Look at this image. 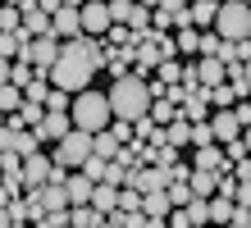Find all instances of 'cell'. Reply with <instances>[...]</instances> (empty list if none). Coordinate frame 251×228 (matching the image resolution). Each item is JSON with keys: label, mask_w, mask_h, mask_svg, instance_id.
Returning <instances> with one entry per match:
<instances>
[{"label": "cell", "mask_w": 251, "mask_h": 228, "mask_svg": "<svg viewBox=\"0 0 251 228\" xmlns=\"http://www.w3.org/2000/svg\"><path fill=\"white\" fill-rule=\"evenodd\" d=\"M92 78H96V69L87 64L82 55H69V51H60V59H55V69H50V87L64 91V96L92 91Z\"/></svg>", "instance_id": "3"}, {"label": "cell", "mask_w": 251, "mask_h": 228, "mask_svg": "<svg viewBox=\"0 0 251 228\" xmlns=\"http://www.w3.org/2000/svg\"><path fill=\"white\" fill-rule=\"evenodd\" d=\"M155 82L165 87V91L169 87H183V64H178V59H165V64L155 69Z\"/></svg>", "instance_id": "21"}, {"label": "cell", "mask_w": 251, "mask_h": 228, "mask_svg": "<svg viewBox=\"0 0 251 228\" xmlns=\"http://www.w3.org/2000/svg\"><path fill=\"white\" fill-rule=\"evenodd\" d=\"M224 51H228V46L219 41L215 32H201V46H197V55H201V59H219V64H224Z\"/></svg>", "instance_id": "24"}, {"label": "cell", "mask_w": 251, "mask_h": 228, "mask_svg": "<svg viewBox=\"0 0 251 228\" xmlns=\"http://www.w3.org/2000/svg\"><path fill=\"white\" fill-rule=\"evenodd\" d=\"M0 228H14V219H9V210L0 205Z\"/></svg>", "instance_id": "37"}, {"label": "cell", "mask_w": 251, "mask_h": 228, "mask_svg": "<svg viewBox=\"0 0 251 228\" xmlns=\"http://www.w3.org/2000/svg\"><path fill=\"white\" fill-rule=\"evenodd\" d=\"M50 160H55V164H60V169H69V174H78V169H82V164H87V160H92V137H87V132H78V128H73V132L64 137V142H60V146H55V151H50Z\"/></svg>", "instance_id": "5"}, {"label": "cell", "mask_w": 251, "mask_h": 228, "mask_svg": "<svg viewBox=\"0 0 251 228\" xmlns=\"http://www.w3.org/2000/svg\"><path fill=\"white\" fill-rule=\"evenodd\" d=\"M124 228H146V215H124Z\"/></svg>", "instance_id": "35"}, {"label": "cell", "mask_w": 251, "mask_h": 228, "mask_svg": "<svg viewBox=\"0 0 251 228\" xmlns=\"http://www.w3.org/2000/svg\"><path fill=\"white\" fill-rule=\"evenodd\" d=\"M92 187H96V182L87 178V174H69V182H64L69 205H87V201H92Z\"/></svg>", "instance_id": "14"}, {"label": "cell", "mask_w": 251, "mask_h": 228, "mask_svg": "<svg viewBox=\"0 0 251 228\" xmlns=\"http://www.w3.org/2000/svg\"><path fill=\"white\" fill-rule=\"evenodd\" d=\"M9 82V59H0V87Z\"/></svg>", "instance_id": "36"}, {"label": "cell", "mask_w": 251, "mask_h": 228, "mask_svg": "<svg viewBox=\"0 0 251 228\" xmlns=\"http://www.w3.org/2000/svg\"><path fill=\"white\" fill-rule=\"evenodd\" d=\"M210 32L224 41V46H238L251 37V5L247 0H219V14H215V27Z\"/></svg>", "instance_id": "4"}, {"label": "cell", "mask_w": 251, "mask_h": 228, "mask_svg": "<svg viewBox=\"0 0 251 228\" xmlns=\"http://www.w3.org/2000/svg\"><path fill=\"white\" fill-rule=\"evenodd\" d=\"M242 146H247V155H251V128H242Z\"/></svg>", "instance_id": "38"}, {"label": "cell", "mask_w": 251, "mask_h": 228, "mask_svg": "<svg viewBox=\"0 0 251 228\" xmlns=\"http://www.w3.org/2000/svg\"><path fill=\"white\" fill-rule=\"evenodd\" d=\"M69 119H73V128H78V132H87V137L105 132V128L114 124L105 91H78V96H73V105H69Z\"/></svg>", "instance_id": "2"}, {"label": "cell", "mask_w": 251, "mask_h": 228, "mask_svg": "<svg viewBox=\"0 0 251 228\" xmlns=\"http://www.w3.org/2000/svg\"><path fill=\"white\" fill-rule=\"evenodd\" d=\"M69 105H73V96H64V91H55V87H50V96H46V114H69Z\"/></svg>", "instance_id": "28"}, {"label": "cell", "mask_w": 251, "mask_h": 228, "mask_svg": "<svg viewBox=\"0 0 251 228\" xmlns=\"http://www.w3.org/2000/svg\"><path fill=\"white\" fill-rule=\"evenodd\" d=\"M19 110H23V91L14 87V82H5V87H0V114H5V119H14Z\"/></svg>", "instance_id": "20"}, {"label": "cell", "mask_w": 251, "mask_h": 228, "mask_svg": "<svg viewBox=\"0 0 251 228\" xmlns=\"http://www.w3.org/2000/svg\"><path fill=\"white\" fill-rule=\"evenodd\" d=\"M205 228H210V224H205Z\"/></svg>", "instance_id": "42"}, {"label": "cell", "mask_w": 251, "mask_h": 228, "mask_svg": "<svg viewBox=\"0 0 251 228\" xmlns=\"http://www.w3.org/2000/svg\"><path fill=\"white\" fill-rule=\"evenodd\" d=\"M169 210H174V205H169V196H165V192L142 196V215H146V219H169Z\"/></svg>", "instance_id": "17"}, {"label": "cell", "mask_w": 251, "mask_h": 228, "mask_svg": "<svg viewBox=\"0 0 251 228\" xmlns=\"http://www.w3.org/2000/svg\"><path fill=\"white\" fill-rule=\"evenodd\" d=\"M69 132H73V119H69V114H46V119H41V128H37V142H41V146H46V142L60 146Z\"/></svg>", "instance_id": "10"}, {"label": "cell", "mask_w": 251, "mask_h": 228, "mask_svg": "<svg viewBox=\"0 0 251 228\" xmlns=\"http://www.w3.org/2000/svg\"><path fill=\"white\" fill-rule=\"evenodd\" d=\"M146 119H151L155 128H169L174 119H178V105H169L165 96H160V101H151V110H146Z\"/></svg>", "instance_id": "18"}, {"label": "cell", "mask_w": 251, "mask_h": 228, "mask_svg": "<svg viewBox=\"0 0 251 228\" xmlns=\"http://www.w3.org/2000/svg\"><path fill=\"white\" fill-rule=\"evenodd\" d=\"M165 146H174V151L192 146V124H187V119H174V124L165 128Z\"/></svg>", "instance_id": "16"}, {"label": "cell", "mask_w": 251, "mask_h": 228, "mask_svg": "<svg viewBox=\"0 0 251 228\" xmlns=\"http://www.w3.org/2000/svg\"><path fill=\"white\" fill-rule=\"evenodd\" d=\"M233 228H251V210H238V215H233Z\"/></svg>", "instance_id": "34"}, {"label": "cell", "mask_w": 251, "mask_h": 228, "mask_svg": "<svg viewBox=\"0 0 251 228\" xmlns=\"http://www.w3.org/2000/svg\"><path fill=\"white\" fill-rule=\"evenodd\" d=\"M197 46H201L197 27H178V32H174V51H178V55H197Z\"/></svg>", "instance_id": "23"}, {"label": "cell", "mask_w": 251, "mask_h": 228, "mask_svg": "<svg viewBox=\"0 0 251 228\" xmlns=\"http://www.w3.org/2000/svg\"><path fill=\"white\" fill-rule=\"evenodd\" d=\"M105 224V215H96L92 205H73L69 210V228H100Z\"/></svg>", "instance_id": "19"}, {"label": "cell", "mask_w": 251, "mask_h": 228, "mask_svg": "<svg viewBox=\"0 0 251 228\" xmlns=\"http://www.w3.org/2000/svg\"><path fill=\"white\" fill-rule=\"evenodd\" d=\"M32 78H37V69H32V64H9V82L19 87V91L32 82Z\"/></svg>", "instance_id": "27"}, {"label": "cell", "mask_w": 251, "mask_h": 228, "mask_svg": "<svg viewBox=\"0 0 251 228\" xmlns=\"http://www.w3.org/2000/svg\"><path fill=\"white\" fill-rule=\"evenodd\" d=\"M14 228H32V224H14Z\"/></svg>", "instance_id": "40"}, {"label": "cell", "mask_w": 251, "mask_h": 228, "mask_svg": "<svg viewBox=\"0 0 251 228\" xmlns=\"http://www.w3.org/2000/svg\"><path fill=\"white\" fill-rule=\"evenodd\" d=\"M242 78H247V87H251V59H247V64H242Z\"/></svg>", "instance_id": "39"}, {"label": "cell", "mask_w": 251, "mask_h": 228, "mask_svg": "<svg viewBox=\"0 0 251 228\" xmlns=\"http://www.w3.org/2000/svg\"><path fill=\"white\" fill-rule=\"evenodd\" d=\"M187 187H192V196H201V201H210V196H215V187H219V174H205V169H192V178H187Z\"/></svg>", "instance_id": "15"}, {"label": "cell", "mask_w": 251, "mask_h": 228, "mask_svg": "<svg viewBox=\"0 0 251 228\" xmlns=\"http://www.w3.org/2000/svg\"><path fill=\"white\" fill-rule=\"evenodd\" d=\"M105 169H110V164L92 155V160H87V164H82V169H78V174H87V178H92V182H105Z\"/></svg>", "instance_id": "30"}, {"label": "cell", "mask_w": 251, "mask_h": 228, "mask_svg": "<svg viewBox=\"0 0 251 228\" xmlns=\"http://www.w3.org/2000/svg\"><path fill=\"white\" fill-rule=\"evenodd\" d=\"M19 27H23L19 5H0V32H19Z\"/></svg>", "instance_id": "25"}, {"label": "cell", "mask_w": 251, "mask_h": 228, "mask_svg": "<svg viewBox=\"0 0 251 228\" xmlns=\"http://www.w3.org/2000/svg\"><path fill=\"white\" fill-rule=\"evenodd\" d=\"M192 146H215V137H210V124H192Z\"/></svg>", "instance_id": "32"}, {"label": "cell", "mask_w": 251, "mask_h": 228, "mask_svg": "<svg viewBox=\"0 0 251 228\" xmlns=\"http://www.w3.org/2000/svg\"><path fill=\"white\" fill-rule=\"evenodd\" d=\"M215 14H219V0H197V5H187V27L210 32V27H215Z\"/></svg>", "instance_id": "11"}, {"label": "cell", "mask_w": 251, "mask_h": 228, "mask_svg": "<svg viewBox=\"0 0 251 228\" xmlns=\"http://www.w3.org/2000/svg\"><path fill=\"white\" fill-rule=\"evenodd\" d=\"M5 210H9V219H14V224H32V205H27L23 196H19V201H9Z\"/></svg>", "instance_id": "29"}, {"label": "cell", "mask_w": 251, "mask_h": 228, "mask_svg": "<svg viewBox=\"0 0 251 228\" xmlns=\"http://www.w3.org/2000/svg\"><path fill=\"white\" fill-rule=\"evenodd\" d=\"M105 101H110V114L119 119V124H137V119H146V110H151V82H142V78H119V82H110L105 91Z\"/></svg>", "instance_id": "1"}, {"label": "cell", "mask_w": 251, "mask_h": 228, "mask_svg": "<svg viewBox=\"0 0 251 228\" xmlns=\"http://www.w3.org/2000/svg\"><path fill=\"white\" fill-rule=\"evenodd\" d=\"M0 128H5V114H0Z\"/></svg>", "instance_id": "41"}, {"label": "cell", "mask_w": 251, "mask_h": 228, "mask_svg": "<svg viewBox=\"0 0 251 228\" xmlns=\"http://www.w3.org/2000/svg\"><path fill=\"white\" fill-rule=\"evenodd\" d=\"M238 210H251V182H238V196H233Z\"/></svg>", "instance_id": "33"}, {"label": "cell", "mask_w": 251, "mask_h": 228, "mask_svg": "<svg viewBox=\"0 0 251 228\" xmlns=\"http://www.w3.org/2000/svg\"><path fill=\"white\" fill-rule=\"evenodd\" d=\"M78 19H82V37H105L110 32V5L105 0H87V5H78Z\"/></svg>", "instance_id": "6"}, {"label": "cell", "mask_w": 251, "mask_h": 228, "mask_svg": "<svg viewBox=\"0 0 251 228\" xmlns=\"http://www.w3.org/2000/svg\"><path fill=\"white\" fill-rule=\"evenodd\" d=\"M210 137H215V146H228V142H238V137H242L233 110H210Z\"/></svg>", "instance_id": "9"}, {"label": "cell", "mask_w": 251, "mask_h": 228, "mask_svg": "<svg viewBox=\"0 0 251 228\" xmlns=\"http://www.w3.org/2000/svg\"><path fill=\"white\" fill-rule=\"evenodd\" d=\"M9 151H14V155H19V160H27V155H32V151H41V142H37V132L19 128V132H14V142H9Z\"/></svg>", "instance_id": "22"}, {"label": "cell", "mask_w": 251, "mask_h": 228, "mask_svg": "<svg viewBox=\"0 0 251 228\" xmlns=\"http://www.w3.org/2000/svg\"><path fill=\"white\" fill-rule=\"evenodd\" d=\"M110 137H114L119 146H132V142H137V137H132V124H119V119L110 124Z\"/></svg>", "instance_id": "31"}, {"label": "cell", "mask_w": 251, "mask_h": 228, "mask_svg": "<svg viewBox=\"0 0 251 228\" xmlns=\"http://www.w3.org/2000/svg\"><path fill=\"white\" fill-rule=\"evenodd\" d=\"M19 14H23V32L32 37V41H37V37H50V14L41 9L37 0H23V5H19Z\"/></svg>", "instance_id": "8"}, {"label": "cell", "mask_w": 251, "mask_h": 228, "mask_svg": "<svg viewBox=\"0 0 251 228\" xmlns=\"http://www.w3.org/2000/svg\"><path fill=\"white\" fill-rule=\"evenodd\" d=\"M50 169H55V160L46 155V151H32V155L23 160V192H37V187H46L50 182Z\"/></svg>", "instance_id": "7"}, {"label": "cell", "mask_w": 251, "mask_h": 228, "mask_svg": "<svg viewBox=\"0 0 251 228\" xmlns=\"http://www.w3.org/2000/svg\"><path fill=\"white\" fill-rule=\"evenodd\" d=\"M87 205H92L96 210V215H114V210H119V187H110V182H96V187H92V201H87Z\"/></svg>", "instance_id": "12"}, {"label": "cell", "mask_w": 251, "mask_h": 228, "mask_svg": "<svg viewBox=\"0 0 251 228\" xmlns=\"http://www.w3.org/2000/svg\"><path fill=\"white\" fill-rule=\"evenodd\" d=\"M205 215H210V228H228L233 215H238V205L224 201V196H210V201H205Z\"/></svg>", "instance_id": "13"}, {"label": "cell", "mask_w": 251, "mask_h": 228, "mask_svg": "<svg viewBox=\"0 0 251 228\" xmlns=\"http://www.w3.org/2000/svg\"><path fill=\"white\" fill-rule=\"evenodd\" d=\"M119 215H142V196L132 187H119Z\"/></svg>", "instance_id": "26"}]
</instances>
